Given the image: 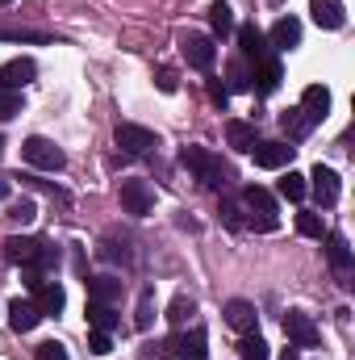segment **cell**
Instances as JSON below:
<instances>
[{
	"label": "cell",
	"instance_id": "cell-11",
	"mask_svg": "<svg viewBox=\"0 0 355 360\" xmlns=\"http://www.w3.org/2000/svg\"><path fill=\"white\" fill-rule=\"evenodd\" d=\"M293 151H297V147H288V143H255V147H251L255 168H267V172H276V168L293 164Z\"/></svg>",
	"mask_w": 355,
	"mask_h": 360
},
{
	"label": "cell",
	"instance_id": "cell-25",
	"mask_svg": "<svg viewBox=\"0 0 355 360\" xmlns=\"http://www.w3.org/2000/svg\"><path fill=\"white\" fill-rule=\"evenodd\" d=\"M226 76H230L226 92H247V89H255V80H251V68H247V63H230V68H226Z\"/></svg>",
	"mask_w": 355,
	"mask_h": 360
},
{
	"label": "cell",
	"instance_id": "cell-2",
	"mask_svg": "<svg viewBox=\"0 0 355 360\" xmlns=\"http://www.w3.org/2000/svg\"><path fill=\"white\" fill-rule=\"evenodd\" d=\"M21 151H25V160H29L34 168H42V172H59V168L67 164L63 147H55V143H51V139H42V134L25 139V143H21Z\"/></svg>",
	"mask_w": 355,
	"mask_h": 360
},
{
	"label": "cell",
	"instance_id": "cell-14",
	"mask_svg": "<svg viewBox=\"0 0 355 360\" xmlns=\"http://www.w3.org/2000/svg\"><path fill=\"white\" fill-rule=\"evenodd\" d=\"M42 323V310L34 306V302H25V297H17V302H8V327L17 331V335H25V331H34Z\"/></svg>",
	"mask_w": 355,
	"mask_h": 360
},
{
	"label": "cell",
	"instance_id": "cell-9",
	"mask_svg": "<svg viewBox=\"0 0 355 360\" xmlns=\"http://www.w3.org/2000/svg\"><path fill=\"white\" fill-rule=\"evenodd\" d=\"M297 109L305 113V122H309V126L326 122V113H330V89H322V84H309V89L301 92V105H297Z\"/></svg>",
	"mask_w": 355,
	"mask_h": 360
},
{
	"label": "cell",
	"instance_id": "cell-27",
	"mask_svg": "<svg viewBox=\"0 0 355 360\" xmlns=\"http://www.w3.org/2000/svg\"><path fill=\"white\" fill-rule=\"evenodd\" d=\"M209 25H213V34H222V38H226V34L234 30V13H230V4H222V0H217V4L209 8Z\"/></svg>",
	"mask_w": 355,
	"mask_h": 360
},
{
	"label": "cell",
	"instance_id": "cell-10",
	"mask_svg": "<svg viewBox=\"0 0 355 360\" xmlns=\"http://www.w3.org/2000/svg\"><path fill=\"white\" fill-rule=\"evenodd\" d=\"M305 180H309V188H314L318 205H326V210H330V205L339 201V193H343V188H339V172H330V168H322V164H318Z\"/></svg>",
	"mask_w": 355,
	"mask_h": 360
},
{
	"label": "cell",
	"instance_id": "cell-13",
	"mask_svg": "<svg viewBox=\"0 0 355 360\" xmlns=\"http://www.w3.org/2000/svg\"><path fill=\"white\" fill-rule=\"evenodd\" d=\"M38 252H42V239H29V235H8L4 239V256L13 260V264H34L38 260Z\"/></svg>",
	"mask_w": 355,
	"mask_h": 360
},
{
	"label": "cell",
	"instance_id": "cell-22",
	"mask_svg": "<svg viewBox=\"0 0 355 360\" xmlns=\"http://www.w3.org/2000/svg\"><path fill=\"white\" fill-rule=\"evenodd\" d=\"M239 46H243V55L247 59H264V34L255 30V25H239Z\"/></svg>",
	"mask_w": 355,
	"mask_h": 360
},
{
	"label": "cell",
	"instance_id": "cell-15",
	"mask_svg": "<svg viewBox=\"0 0 355 360\" xmlns=\"http://www.w3.org/2000/svg\"><path fill=\"white\" fill-rule=\"evenodd\" d=\"M222 314H226V323H230L234 331H243V335H251V331H255V319H260V314H255V306H251V302H243V297L226 302V310H222Z\"/></svg>",
	"mask_w": 355,
	"mask_h": 360
},
{
	"label": "cell",
	"instance_id": "cell-38",
	"mask_svg": "<svg viewBox=\"0 0 355 360\" xmlns=\"http://www.w3.org/2000/svg\"><path fill=\"white\" fill-rule=\"evenodd\" d=\"M188 314H192V302H188V297H184V293H180L176 302H172V310H168V319H172V323H184V319H188Z\"/></svg>",
	"mask_w": 355,
	"mask_h": 360
},
{
	"label": "cell",
	"instance_id": "cell-4",
	"mask_svg": "<svg viewBox=\"0 0 355 360\" xmlns=\"http://www.w3.org/2000/svg\"><path fill=\"white\" fill-rule=\"evenodd\" d=\"M180 51H184L188 68H196V72H209V68H213V59H217V46H213V38H205V34H184Z\"/></svg>",
	"mask_w": 355,
	"mask_h": 360
},
{
	"label": "cell",
	"instance_id": "cell-18",
	"mask_svg": "<svg viewBox=\"0 0 355 360\" xmlns=\"http://www.w3.org/2000/svg\"><path fill=\"white\" fill-rule=\"evenodd\" d=\"M117 297H121V281H117V276H92L88 281V302L113 306Z\"/></svg>",
	"mask_w": 355,
	"mask_h": 360
},
{
	"label": "cell",
	"instance_id": "cell-17",
	"mask_svg": "<svg viewBox=\"0 0 355 360\" xmlns=\"http://www.w3.org/2000/svg\"><path fill=\"white\" fill-rule=\"evenodd\" d=\"M301 42V21L297 17H280L276 25H272V46L276 51H293Z\"/></svg>",
	"mask_w": 355,
	"mask_h": 360
},
{
	"label": "cell",
	"instance_id": "cell-19",
	"mask_svg": "<svg viewBox=\"0 0 355 360\" xmlns=\"http://www.w3.org/2000/svg\"><path fill=\"white\" fill-rule=\"evenodd\" d=\"M34 293H38V302H34V306H38L42 314H59V310H63V302H67L63 285H55V281H42Z\"/></svg>",
	"mask_w": 355,
	"mask_h": 360
},
{
	"label": "cell",
	"instance_id": "cell-5",
	"mask_svg": "<svg viewBox=\"0 0 355 360\" xmlns=\"http://www.w3.org/2000/svg\"><path fill=\"white\" fill-rule=\"evenodd\" d=\"M113 139H117V147H121L126 155H147L151 147H159V139H155L147 126H134V122H121Z\"/></svg>",
	"mask_w": 355,
	"mask_h": 360
},
{
	"label": "cell",
	"instance_id": "cell-26",
	"mask_svg": "<svg viewBox=\"0 0 355 360\" xmlns=\"http://www.w3.org/2000/svg\"><path fill=\"white\" fill-rule=\"evenodd\" d=\"M305 193H309V180L301 176V172H288V176L280 180V197H288V201H305Z\"/></svg>",
	"mask_w": 355,
	"mask_h": 360
},
{
	"label": "cell",
	"instance_id": "cell-35",
	"mask_svg": "<svg viewBox=\"0 0 355 360\" xmlns=\"http://www.w3.org/2000/svg\"><path fill=\"white\" fill-rule=\"evenodd\" d=\"M88 348L96 352V356H109V352H113V340H109V331H92V335H88Z\"/></svg>",
	"mask_w": 355,
	"mask_h": 360
},
{
	"label": "cell",
	"instance_id": "cell-1",
	"mask_svg": "<svg viewBox=\"0 0 355 360\" xmlns=\"http://www.w3.org/2000/svg\"><path fill=\"white\" fill-rule=\"evenodd\" d=\"M180 164L192 168L205 188H222V184H226V168H222V160H217L213 151H205V147H184V151H180Z\"/></svg>",
	"mask_w": 355,
	"mask_h": 360
},
{
	"label": "cell",
	"instance_id": "cell-30",
	"mask_svg": "<svg viewBox=\"0 0 355 360\" xmlns=\"http://www.w3.org/2000/svg\"><path fill=\"white\" fill-rule=\"evenodd\" d=\"M8 218L25 226V222H34V218H38V205H34L29 197H21V201H13V205H8Z\"/></svg>",
	"mask_w": 355,
	"mask_h": 360
},
{
	"label": "cell",
	"instance_id": "cell-33",
	"mask_svg": "<svg viewBox=\"0 0 355 360\" xmlns=\"http://www.w3.org/2000/svg\"><path fill=\"white\" fill-rule=\"evenodd\" d=\"M222 218H226L234 231H239V226H247V218H243V205H239V201H230V197L222 201Z\"/></svg>",
	"mask_w": 355,
	"mask_h": 360
},
{
	"label": "cell",
	"instance_id": "cell-37",
	"mask_svg": "<svg viewBox=\"0 0 355 360\" xmlns=\"http://www.w3.org/2000/svg\"><path fill=\"white\" fill-rule=\"evenodd\" d=\"M0 38H4V42H46V38L34 34V30H0Z\"/></svg>",
	"mask_w": 355,
	"mask_h": 360
},
{
	"label": "cell",
	"instance_id": "cell-23",
	"mask_svg": "<svg viewBox=\"0 0 355 360\" xmlns=\"http://www.w3.org/2000/svg\"><path fill=\"white\" fill-rule=\"evenodd\" d=\"M88 323H92V331H113L117 327V314H113V306L88 302Z\"/></svg>",
	"mask_w": 355,
	"mask_h": 360
},
{
	"label": "cell",
	"instance_id": "cell-39",
	"mask_svg": "<svg viewBox=\"0 0 355 360\" xmlns=\"http://www.w3.org/2000/svg\"><path fill=\"white\" fill-rule=\"evenodd\" d=\"M100 256H105V260H121V264L130 260V252H126V243H121V248H117V243H105V248H100Z\"/></svg>",
	"mask_w": 355,
	"mask_h": 360
},
{
	"label": "cell",
	"instance_id": "cell-6",
	"mask_svg": "<svg viewBox=\"0 0 355 360\" xmlns=\"http://www.w3.org/2000/svg\"><path fill=\"white\" fill-rule=\"evenodd\" d=\"M121 210L134 218H147L155 210V193L147 188V180H121Z\"/></svg>",
	"mask_w": 355,
	"mask_h": 360
},
{
	"label": "cell",
	"instance_id": "cell-12",
	"mask_svg": "<svg viewBox=\"0 0 355 360\" xmlns=\"http://www.w3.org/2000/svg\"><path fill=\"white\" fill-rule=\"evenodd\" d=\"M34 76H38V63H34V59H8V63L0 68V89L17 92V89H25Z\"/></svg>",
	"mask_w": 355,
	"mask_h": 360
},
{
	"label": "cell",
	"instance_id": "cell-21",
	"mask_svg": "<svg viewBox=\"0 0 355 360\" xmlns=\"http://www.w3.org/2000/svg\"><path fill=\"white\" fill-rule=\"evenodd\" d=\"M226 143H230L234 151L251 155V147H255L260 139H255V126H251V122H230V126H226Z\"/></svg>",
	"mask_w": 355,
	"mask_h": 360
},
{
	"label": "cell",
	"instance_id": "cell-20",
	"mask_svg": "<svg viewBox=\"0 0 355 360\" xmlns=\"http://www.w3.org/2000/svg\"><path fill=\"white\" fill-rule=\"evenodd\" d=\"M322 239H326V260H330V269L351 272V248H347V239H343V235H322Z\"/></svg>",
	"mask_w": 355,
	"mask_h": 360
},
{
	"label": "cell",
	"instance_id": "cell-28",
	"mask_svg": "<svg viewBox=\"0 0 355 360\" xmlns=\"http://www.w3.org/2000/svg\"><path fill=\"white\" fill-rule=\"evenodd\" d=\"M280 126H284V130H288V139H305V134H309V130H314V126H309V122H305V113H301V109H288V113H284V117H280Z\"/></svg>",
	"mask_w": 355,
	"mask_h": 360
},
{
	"label": "cell",
	"instance_id": "cell-32",
	"mask_svg": "<svg viewBox=\"0 0 355 360\" xmlns=\"http://www.w3.org/2000/svg\"><path fill=\"white\" fill-rule=\"evenodd\" d=\"M17 113H21V92L0 89V122H8V117H17Z\"/></svg>",
	"mask_w": 355,
	"mask_h": 360
},
{
	"label": "cell",
	"instance_id": "cell-41",
	"mask_svg": "<svg viewBox=\"0 0 355 360\" xmlns=\"http://www.w3.org/2000/svg\"><path fill=\"white\" fill-rule=\"evenodd\" d=\"M209 96H213L217 105H226V96H230V92H226V84H217V80H209Z\"/></svg>",
	"mask_w": 355,
	"mask_h": 360
},
{
	"label": "cell",
	"instance_id": "cell-16",
	"mask_svg": "<svg viewBox=\"0 0 355 360\" xmlns=\"http://www.w3.org/2000/svg\"><path fill=\"white\" fill-rule=\"evenodd\" d=\"M309 13L322 30H343V21H347L343 0H309Z\"/></svg>",
	"mask_w": 355,
	"mask_h": 360
},
{
	"label": "cell",
	"instance_id": "cell-29",
	"mask_svg": "<svg viewBox=\"0 0 355 360\" xmlns=\"http://www.w3.org/2000/svg\"><path fill=\"white\" fill-rule=\"evenodd\" d=\"M239 356H243V360H267L272 352H267V344L260 340V335H243V344H239Z\"/></svg>",
	"mask_w": 355,
	"mask_h": 360
},
{
	"label": "cell",
	"instance_id": "cell-7",
	"mask_svg": "<svg viewBox=\"0 0 355 360\" xmlns=\"http://www.w3.org/2000/svg\"><path fill=\"white\" fill-rule=\"evenodd\" d=\"M284 335H288L293 348H318V327H314V319L301 314V310H288V314H284Z\"/></svg>",
	"mask_w": 355,
	"mask_h": 360
},
{
	"label": "cell",
	"instance_id": "cell-44",
	"mask_svg": "<svg viewBox=\"0 0 355 360\" xmlns=\"http://www.w3.org/2000/svg\"><path fill=\"white\" fill-rule=\"evenodd\" d=\"M0 4H13V0H0Z\"/></svg>",
	"mask_w": 355,
	"mask_h": 360
},
{
	"label": "cell",
	"instance_id": "cell-8",
	"mask_svg": "<svg viewBox=\"0 0 355 360\" xmlns=\"http://www.w3.org/2000/svg\"><path fill=\"white\" fill-rule=\"evenodd\" d=\"M155 352H180V360H205V356H209V348H205V331H201V327H192L188 335L168 340V344H163V348H155Z\"/></svg>",
	"mask_w": 355,
	"mask_h": 360
},
{
	"label": "cell",
	"instance_id": "cell-31",
	"mask_svg": "<svg viewBox=\"0 0 355 360\" xmlns=\"http://www.w3.org/2000/svg\"><path fill=\"white\" fill-rule=\"evenodd\" d=\"M297 231H301L305 239H322V235H326V226H322L318 214H297Z\"/></svg>",
	"mask_w": 355,
	"mask_h": 360
},
{
	"label": "cell",
	"instance_id": "cell-24",
	"mask_svg": "<svg viewBox=\"0 0 355 360\" xmlns=\"http://www.w3.org/2000/svg\"><path fill=\"white\" fill-rule=\"evenodd\" d=\"M251 80H260V92H276L280 89V63L276 59H264L260 72H251Z\"/></svg>",
	"mask_w": 355,
	"mask_h": 360
},
{
	"label": "cell",
	"instance_id": "cell-40",
	"mask_svg": "<svg viewBox=\"0 0 355 360\" xmlns=\"http://www.w3.org/2000/svg\"><path fill=\"white\" fill-rule=\"evenodd\" d=\"M159 89H163V92H176V72H172V68H163V72H159Z\"/></svg>",
	"mask_w": 355,
	"mask_h": 360
},
{
	"label": "cell",
	"instance_id": "cell-3",
	"mask_svg": "<svg viewBox=\"0 0 355 360\" xmlns=\"http://www.w3.org/2000/svg\"><path fill=\"white\" fill-rule=\"evenodd\" d=\"M243 205L251 210V226L255 231H276V197L260 188V184H251L247 193H243Z\"/></svg>",
	"mask_w": 355,
	"mask_h": 360
},
{
	"label": "cell",
	"instance_id": "cell-42",
	"mask_svg": "<svg viewBox=\"0 0 355 360\" xmlns=\"http://www.w3.org/2000/svg\"><path fill=\"white\" fill-rule=\"evenodd\" d=\"M8 193H13V188H8V180H0V201H8Z\"/></svg>",
	"mask_w": 355,
	"mask_h": 360
},
{
	"label": "cell",
	"instance_id": "cell-36",
	"mask_svg": "<svg viewBox=\"0 0 355 360\" xmlns=\"http://www.w3.org/2000/svg\"><path fill=\"white\" fill-rule=\"evenodd\" d=\"M34 360H72V356H67V348H63V344H38Z\"/></svg>",
	"mask_w": 355,
	"mask_h": 360
},
{
	"label": "cell",
	"instance_id": "cell-43",
	"mask_svg": "<svg viewBox=\"0 0 355 360\" xmlns=\"http://www.w3.org/2000/svg\"><path fill=\"white\" fill-rule=\"evenodd\" d=\"M0 155H4V143H0Z\"/></svg>",
	"mask_w": 355,
	"mask_h": 360
},
{
	"label": "cell",
	"instance_id": "cell-34",
	"mask_svg": "<svg viewBox=\"0 0 355 360\" xmlns=\"http://www.w3.org/2000/svg\"><path fill=\"white\" fill-rule=\"evenodd\" d=\"M151 314H155V297H151V293H142V302H138V319H134V323H138V331H147V327H151Z\"/></svg>",
	"mask_w": 355,
	"mask_h": 360
}]
</instances>
